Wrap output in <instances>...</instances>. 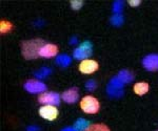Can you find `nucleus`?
Segmentation results:
<instances>
[{"label":"nucleus","mask_w":158,"mask_h":131,"mask_svg":"<svg viewBox=\"0 0 158 131\" xmlns=\"http://www.w3.org/2000/svg\"><path fill=\"white\" fill-rule=\"evenodd\" d=\"M44 44L42 39H32L21 43V52L27 60L37 59L39 57V49Z\"/></svg>","instance_id":"obj_1"},{"label":"nucleus","mask_w":158,"mask_h":131,"mask_svg":"<svg viewBox=\"0 0 158 131\" xmlns=\"http://www.w3.org/2000/svg\"><path fill=\"white\" fill-rule=\"evenodd\" d=\"M80 108L88 114H95L100 109V103L93 95H85L80 101Z\"/></svg>","instance_id":"obj_2"},{"label":"nucleus","mask_w":158,"mask_h":131,"mask_svg":"<svg viewBox=\"0 0 158 131\" xmlns=\"http://www.w3.org/2000/svg\"><path fill=\"white\" fill-rule=\"evenodd\" d=\"M93 54V44L90 41H83L73 50L74 59L83 61L85 59H89Z\"/></svg>","instance_id":"obj_3"},{"label":"nucleus","mask_w":158,"mask_h":131,"mask_svg":"<svg viewBox=\"0 0 158 131\" xmlns=\"http://www.w3.org/2000/svg\"><path fill=\"white\" fill-rule=\"evenodd\" d=\"M38 102L42 105H53L58 106L61 102V95L55 91H45L43 94H39Z\"/></svg>","instance_id":"obj_4"},{"label":"nucleus","mask_w":158,"mask_h":131,"mask_svg":"<svg viewBox=\"0 0 158 131\" xmlns=\"http://www.w3.org/2000/svg\"><path fill=\"white\" fill-rule=\"evenodd\" d=\"M23 88L29 94H41L47 90V85L40 81V80H27L23 84Z\"/></svg>","instance_id":"obj_5"},{"label":"nucleus","mask_w":158,"mask_h":131,"mask_svg":"<svg viewBox=\"0 0 158 131\" xmlns=\"http://www.w3.org/2000/svg\"><path fill=\"white\" fill-rule=\"evenodd\" d=\"M39 115L42 119L47 121H54L59 115V111L57 109V106H53V105H43L38 110Z\"/></svg>","instance_id":"obj_6"},{"label":"nucleus","mask_w":158,"mask_h":131,"mask_svg":"<svg viewBox=\"0 0 158 131\" xmlns=\"http://www.w3.org/2000/svg\"><path fill=\"white\" fill-rule=\"evenodd\" d=\"M99 68V64L97 61L93 59H85L83 61H81L79 63L78 69L81 74L85 75H91L94 74L95 71H97Z\"/></svg>","instance_id":"obj_7"},{"label":"nucleus","mask_w":158,"mask_h":131,"mask_svg":"<svg viewBox=\"0 0 158 131\" xmlns=\"http://www.w3.org/2000/svg\"><path fill=\"white\" fill-rule=\"evenodd\" d=\"M58 52H59V48L57 45L53 43H44L39 49V57L47 58V59L54 58L58 56Z\"/></svg>","instance_id":"obj_8"},{"label":"nucleus","mask_w":158,"mask_h":131,"mask_svg":"<svg viewBox=\"0 0 158 131\" xmlns=\"http://www.w3.org/2000/svg\"><path fill=\"white\" fill-rule=\"evenodd\" d=\"M141 63L148 71H158V54L147 55Z\"/></svg>","instance_id":"obj_9"},{"label":"nucleus","mask_w":158,"mask_h":131,"mask_svg":"<svg viewBox=\"0 0 158 131\" xmlns=\"http://www.w3.org/2000/svg\"><path fill=\"white\" fill-rule=\"evenodd\" d=\"M61 99L64 101L67 104H75L79 100V91L76 87L69 88V89L64 90L61 94Z\"/></svg>","instance_id":"obj_10"},{"label":"nucleus","mask_w":158,"mask_h":131,"mask_svg":"<svg viewBox=\"0 0 158 131\" xmlns=\"http://www.w3.org/2000/svg\"><path fill=\"white\" fill-rule=\"evenodd\" d=\"M55 63L56 65H58L61 68H67V67L71 65V63H72V58L65 54L58 55L55 59Z\"/></svg>","instance_id":"obj_11"},{"label":"nucleus","mask_w":158,"mask_h":131,"mask_svg":"<svg viewBox=\"0 0 158 131\" xmlns=\"http://www.w3.org/2000/svg\"><path fill=\"white\" fill-rule=\"evenodd\" d=\"M117 78H118L123 84H129V83L133 82V80L135 79L134 74L128 69H121L120 71L118 72V75H117Z\"/></svg>","instance_id":"obj_12"},{"label":"nucleus","mask_w":158,"mask_h":131,"mask_svg":"<svg viewBox=\"0 0 158 131\" xmlns=\"http://www.w3.org/2000/svg\"><path fill=\"white\" fill-rule=\"evenodd\" d=\"M150 85L147 82H138L134 85L133 90L137 95H144L149 91Z\"/></svg>","instance_id":"obj_13"},{"label":"nucleus","mask_w":158,"mask_h":131,"mask_svg":"<svg viewBox=\"0 0 158 131\" xmlns=\"http://www.w3.org/2000/svg\"><path fill=\"white\" fill-rule=\"evenodd\" d=\"M91 126V122L83 118H79V119L74 123V128L77 131H85Z\"/></svg>","instance_id":"obj_14"},{"label":"nucleus","mask_w":158,"mask_h":131,"mask_svg":"<svg viewBox=\"0 0 158 131\" xmlns=\"http://www.w3.org/2000/svg\"><path fill=\"white\" fill-rule=\"evenodd\" d=\"M106 94L110 98H113V99H118L121 98L124 94V90L123 89H117V88L112 87L111 85L108 84L106 86Z\"/></svg>","instance_id":"obj_15"},{"label":"nucleus","mask_w":158,"mask_h":131,"mask_svg":"<svg viewBox=\"0 0 158 131\" xmlns=\"http://www.w3.org/2000/svg\"><path fill=\"white\" fill-rule=\"evenodd\" d=\"M51 74H52V69H51L50 67L43 66V67H41V68L37 69L36 71L34 72V75L37 78V79L41 80V79H45V78H48Z\"/></svg>","instance_id":"obj_16"},{"label":"nucleus","mask_w":158,"mask_h":131,"mask_svg":"<svg viewBox=\"0 0 158 131\" xmlns=\"http://www.w3.org/2000/svg\"><path fill=\"white\" fill-rule=\"evenodd\" d=\"M110 22L113 26H116V27H119L123 24L124 22V17L122 16L121 14H114L113 16L111 17L110 19Z\"/></svg>","instance_id":"obj_17"},{"label":"nucleus","mask_w":158,"mask_h":131,"mask_svg":"<svg viewBox=\"0 0 158 131\" xmlns=\"http://www.w3.org/2000/svg\"><path fill=\"white\" fill-rule=\"evenodd\" d=\"M12 29H13L12 22H10L9 20H4V19H2L1 21H0V33H1L2 35L7 34V33H10Z\"/></svg>","instance_id":"obj_18"},{"label":"nucleus","mask_w":158,"mask_h":131,"mask_svg":"<svg viewBox=\"0 0 158 131\" xmlns=\"http://www.w3.org/2000/svg\"><path fill=\"white\" fill-rule=\"evenodd\" d=\"M85 131H111L110 128L104 124H91Z\"/></svg>","instance_id":"obj_19"},{"label":"nucleus","mask_w":158,"mask_h":131,"mask_svg":"<svg viewBox=\"0 0 158 131\" xmlns=\"http://www.w3.org/2000/svg\"><path fill=\"white\" fill-rule=\"evenodd\" d=\"M123 9H124V2L121 1V0L115 1L113 3V6H112V10H113L114 14H121Z\"/></svg>","instance_id":"obj_20"},{"label":"nucleus","mask_w":158,"mask_h":131,"mask_svg":"<svg viewBox=\"0 0 158 131\" xmlns=\"http://www.w3.org/2000/svg\"><path fill=\"white\" fill-rule=\"evenodd\" d=\"M109 85H111V86L114 88H117V89H123V87H124V84L117 77L112 78L109 82Z\"/></svg>","instance_id":"obj_21"},{"label":"nucleus","mask_w":158,"mask_h":131,"mask_svg":"<svg viewBox=\"0 0 158 131\" xmlns=\"http://www.w3.org/2000/svg\"><path fill=\"white\" fill-rule=\"evenodd\" d=\"M85 88H86V90H89V91H94V90L97 88V83H96L95 80H93V79L88 80V81L85 82Z\"/></svg>","instance_id":"obj_22"},{"label":"nucleus","mask_w":158,"mask_h":131,"mask_svg":"<svg viewBox=\"0 0 158 131\" xmlns=\"http://www.w3.org/2000/svg\"><path fill=\"white\" fill-rule=\"evenodd\" d=\"M70 4L73 10L78 11V10H80L81 7L83 6V1H80V0H73V1L70 2Z\"/></svg>","instance_id":"obj_23"},{"label":"nucleus","mask_w":158,"mask_h":131,"mask_svg":"<svg viewBox=\"0 0 158 131\" xmlns=\"http://www.w3.org/2000/svg\"><path fill=\"white\" fill-rule=\"evenodd\" d=\"M129 4L131 6H133V7H136V6H138L141 4V1H139V0H130Z\"/></svg>","instance_id":"obj_24"},{"label":"nucleus","mask_w":158,"mask_h":131,"mask_svg":"<svg viewBox=\"0 0 158 131\" xmlns=\"http://www.w3.org/2000/svg\"><path fill=\"white\" fill-rule=\"evenodd\" d=\"M27 131H40V128L38 126H35V125H32V126H29L27 128Z\"/></svg>","instance_id":"obj_25"},{"label":"nucleus","mask_w":158,"mask_h":131,"mask_svg":"<svg viewBox=\"0 0 158 131\" xmlns=\"http://www.w3.org/2000/svg\"><path fill=\"white\" fill-rule=\"evenodd\" d=\"M77 43H78L77 37H72V38H71V40H70V44L71 45H75V44H77Z\"/></svg>","instance_id":"obj_26"},{"label":"nucleus","mask_w":158,"mask_h":131,"mask_svg":"<svg viewBox=\"0 0 158 131\" xmlns=\"http://www.w3.org/2000/svg\"><path fill=\"white\" fill-rule=\"evenodd\" d=\"M61 131H77L74 127H64L63 129H61Z\"/></svg>","instance_id":"obj_27"},{"label":"nucleus","mask_w":158,"mask_h":131,"mask_svg":"<svg viewBox=\"0 0 158 131\" xmlns=\"http://www.w3.org/2000/svg\"><path fill=\"white\" fill-rule=\"evenodd\" d=\"M157 131H158V130H157Z\"/></svg>","instance_id":"obj_28"}]
</instances>
